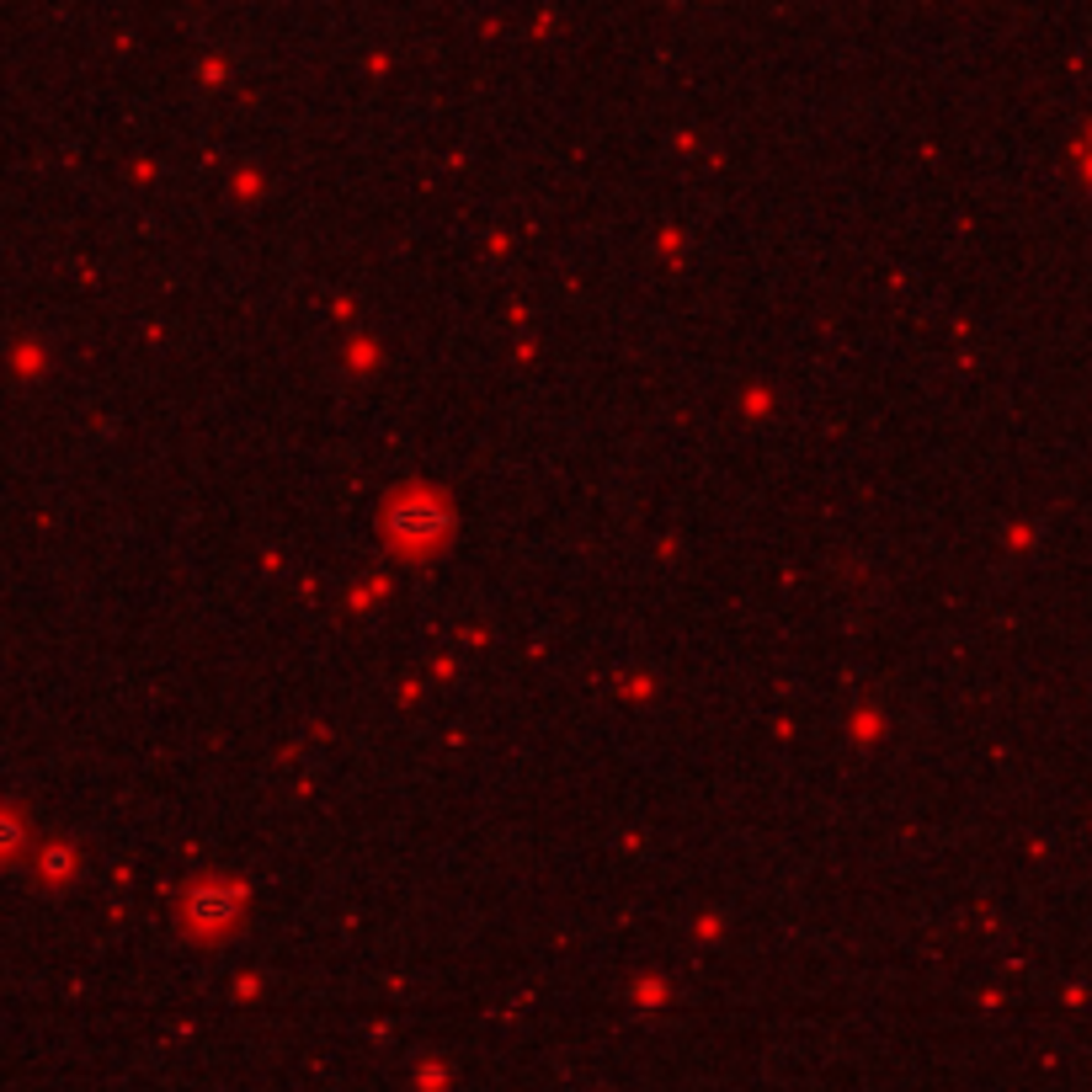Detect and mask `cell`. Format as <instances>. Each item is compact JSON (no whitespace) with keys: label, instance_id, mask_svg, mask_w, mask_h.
I'll list each match as a JSON object with an SVG mask.
<instances>
[{"label":"cell","instance_id":"obj_1","mask_svg":"<svg viewBox=\"0 0 1092 1092\" xmlns=\"http://www.w3.org/2000/svg\"><path fill=\"white\" fill-rule=\"evenodd\" d=\"M16 842H22V826H16L11 816H0V853H6V848H16Z\"/></svg>","mask_w":1092,"mask_h":1092}]
</instances>
